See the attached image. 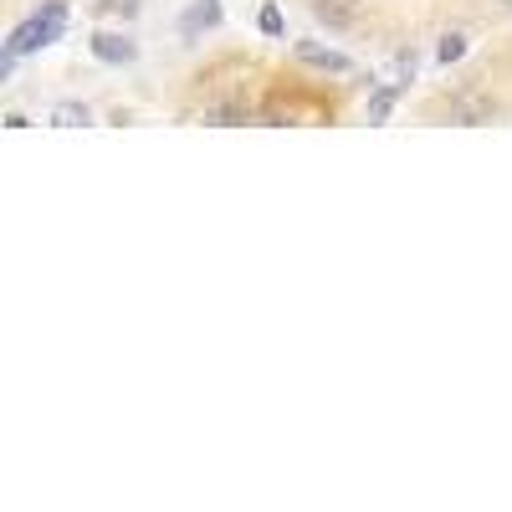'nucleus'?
<instances>
[{"instance_id":"f257e3e1","label":"nucleus","mask_w":512,"mask_h":512,"mask_svg":"<svg viewBox=\"0 0 512 512\" xmlns=\"http://www.w3.org/2000/svg\"><path fill=\"white\" fill-rule=\"evenodd\" d=\"M62 21H67V0H52V6H41L31 21H21V26L11 31V52H16V57L41 52L47 41H57V36H62Z\"/></svg>"},{"instance_id":"f03ea898","label":"nucleus","mask_w":512,"mask_h":512,"mask_svg":"<svg viewBox=\"0 0 512 512\" xmlns=\"http://www.w3.org/2000/svg\"><path fill=\"white\" fill-rule=\"evenodd\" d=\"M451 118L456 123H466V128H487V123H497L502 118V103L492 98V93H456L451 98Z\"/></svg>"},{"instance_id":"7ed1b4c3","label":"nucleus","mask_w":512,"mask_h":512,"mask_svg":"<svg viewBox=\"0 0 512 512\" xmlns=\"http://www.w3.org/2000/svg\"><path fill=\"white\" fill-rule=\"evenodd\" d=\"M297 62L303 67H313V72H328V77H344V72H354V62L344 57V52H333V47H318V41H297Z\"/></svg>"},{"instance_id":"20e7f679","label":"nucleus","mask_w":512,"mask_h":512,"mask_svg":"<svg viewBox=\"0 0 512 512\" xmlns=\"http://www.w3.org/2000/svg\"><path fill=\"white\" fill-rule=\"evenodd\" d=\"M88 47H93V57L108 62V67H123V62H134V57H139L134 41H128V36H113V31H98Z\"/></svg>"},{"instance_id":"39448f33","label":"nucleus","mask_w":512,"mask_h":512,"mask_svg":"<svg viewBox=\"0 0 512 512\" xmlns=\"http://www.w3.org/2000/svg\"><path fill=\"white\" fill-rule=\"evenodd\" d=\"M313 16L333 31H344V26L359 21V0H313Z\"/></svg>"},{"instance_id":"423d86ee","label":"nucleus","mask_w":512,"mask_h":512,"mask_svg":"<svg viewBox=\"0 0 512 512\" xmlns=\"http://www.w3.org/2000/svg\"><path fill=\"white\" fill-rule=\"evenodd\" d=\"M256 118H262V113H256L251 103H210L205 108V123H221V128H241V123H256Z\"/></svg>"},{"instance_id":"0eeeda50","label":"nucleus","mask_w":512,"mask_h":512,"mask_svg":"<svg viewBox=\"0 0 512 512\" xmlns=\"http://www.w3.org/2000/svg\"><path fill=\"white\" fill-rule=\"evenodd\" d=\"M205 26H221V6H216V0H195V6L185 11V21H180L185 36H195V31H205Z\"/></svg>"},{"instance_id":"6e6552de","label":"nucleus","mask_w":512,"mask_h":512,"mask_svg":"<svg viewBox=\"0 0 512 512\" xmlns=\"http://www.w3.org/2000/svg\"><path fill=\"white\" fill-rule=\"evenodd\" d=\"M466 52H472V36H466V31H446L441 47H436V62H441V67H456Z\"/></svg>"},{"instance_id":"1a4fd4ad","label":"nucleus","mask_w":512,"mask_h":512,"mask_svg":"<svg viewBox=\"0 0 512 512\" xmlns=\"http://www.w3.org/2000/svg\"><path fill=\"white\" fill-rule=\"evenodd\" d=\"M52 123H57V128H88V123H93V108H88V103H57V108H52Z\"/></svg>"},{"instance_id":"9d476101","label":"nucleus","mask_w":512,"mask_h":512,"mask_svg":"<svg viewBox=\"0 0 512 512\" xmlns=\"http://www.w3.org/2000/svg\"><path fill=\"white\" fill-rule=\"evenodd\" d=\"M400 88H405V82H395V88H384V93H374V98H369V118H374V123H379V118H390V108H395Z\"/></svg>"},{"instance_id":"9b49d317","label":"nucleus","mask_w":512,"mask_h":512,"mask_svg":"<svg viewBox=\"0 0 512 512\" xmlns=\"http://www.w3.org/2000/svg\"><path fill=\"white\" fill-rule=\"evenodd\" d=\"M93 11H98V16H134V11H139V0H98Z\"/></svg>"},{"instance_id":"f8f14e48","label":"nucleus","mask_w":512,"mask_h":512,"mask_svg":"<svg viewBox=\"0 0 512 512\" xmlns=\"http://www.w3.org/2000/svg\"><path fill=\"white\" fill-rule=\"evenodd\" d=\"M262 31H267V36H282V16H277L272 6L262 11Z\"/></svg>"},{"instance_id":"ddd939ff","label":"nucleus","mask_w":512,"mask_h":512,"mask_svg":"<svg viewBox=\"0 0 512 512\" xmlns=\"http://www.w3.org/2000/svg\"><path fill=\"white\" fill-rule=\"evenodd\" d=\"M11 67H16V52L6 47V52H0V82H6V77H11Z\"/></svg>"},{"instance_id":"4468645a","label":"nucleus","mask_w":512,"mask_h":512,"mask_svg":"<svg viewBox=\"0 0 512 512\" xmlns=\"http://www.w3.org/2000/svg\"><path fill=\"white\" fill-rule=\"evenodd\" d=\"M492 6H512V0H492Z\"/></svg>"}]
</instances>
